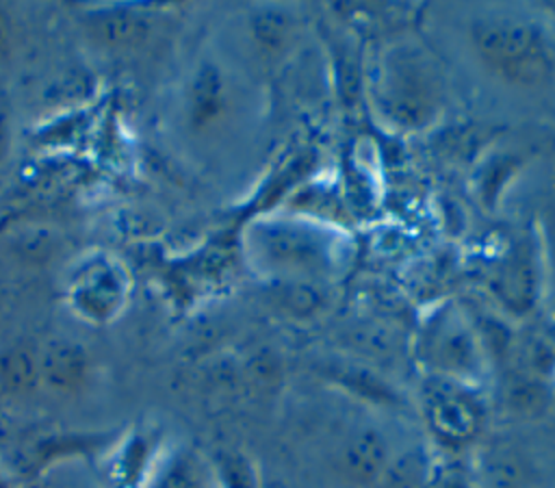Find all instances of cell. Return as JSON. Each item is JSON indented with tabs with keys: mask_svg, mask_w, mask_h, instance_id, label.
<instances>
[{
	"mask_svg": "<svg viewBox=\"0 0 555 488\" xmlns=\"http://www.w3.org/2000/svg\"><path fill=\"white\" fill-rule=\"evenodd\" d=\"M0 488H9V486H7V484L0 479Z\"/></svg>",
	"mask_w": 555,
	"mask_h": 488,
	"instance_id": "9a60e30c",
	"label": "cell"
},
{
	"mask_svg": "<svg viewBox=\"0 0 555 488\" xmlns=\"http://www.w3.org/2000/svg\"><path fill=\"white\" fill-rule=\"evenodd\" d=\"M225 102V89L223 78L217 67L202 65L191 82L189 93V119L195 128H204L210 121H215Z\"/></svg>",
	"mask_w": 555,
	"mask_h": 488,
	"instance_id": "ba28073f",
	"label": "cell"
},
{
	"mask_svg": "<svg viewBox=\"0 0 555 488\" xmlns=\"http://www.w3.org/2000/svg\"><path fill=\"white\" fill-rule=\"evenodd\" d=\"M9 139H11V130H9V115L4 108H0V163L4 160L7 152H9Z\"/></svg>",
	"mask_w": 555,
	"mask_h": 488,
	"instance_id": "5bb4252c",
	"label": "cell"
},
{
	"mask_svg": "<svg viewBox=\"0 0 555 488\" xmlns=\"http://www.w3.org/2000/svg\"><path fill=\"white\" fill-rule=\"evenodd\" d=\"M143 488H210L199 458L189 449L171 451L156 460Z\"/></svg>",
	"mask_w": 555,
	"mask_h": 488,
	"instance_id": "8992f818",
	"label": "cell"
},
{
	"mask_svg": "<svg viewBox=\"0 0 555 488\" xmlns=\"http://www.w3.org/2000/svg\"><path fill=\"white\" fill-rule=\"evenodd\" d=\"M128 280L124 269L108 260L106 256H98L85 262L72 280L69 299L74 310L91 323H108L124 308Z\"/></svg>",
	"mask_w": 555,
	"mask_h": 488,
	"instance_id": "7a4b0ae2",
	"label": "cell"
},
{
	"mask_svg": "<svg viewBox=\"0 0 555 488\" xmlns=\"http://www.w3.org/2000/svg\"><path fill=\"white\" fill-rule=\"evenodd\" d=\"M41 386L39 349L17 343L0 351V388L11 397L30 395Z\"/></svg>",
	"mask_w": 555,
	"mask_h": 488,
	"instance_id": "5b68a950",
	"label": "cell"
},
{
	"mask_svg": "<svg viewBox=\"0 0 555 488\" xmlns=\"http://www.w3.org/2000/svg\"><path fill=\"white\" fill-rule=\"evenodd\" d=\"M158 460V445L147 429L132 432L111 455L108 479L113 488H143Z\"/></svg>",
	"mask_w": 555,
	"mask_h": 488,
	"instance_id": "277c9868",
	"label": "cell"
},
{
	"mask_svg": "<svg viewBox=\"0 0 555 488\" xmlns=\"http://www.w3.org/2000/svg\"><path fill=\"white\" fill-rule=\"evenodd\" d=\"M13 43V26L9 13L0 7V56H7L11 52Z\"/></svg>",
	"mask_w": 555,
	"mask_h": 488,
	"instance_id": "4fadbf2b",
	"label": "cell"
},
{
	"mask_svg": "<svg viewBox=\"0 0 555 488\" xmlns=\"http://www.w3.org/2000/svg\"><path fill=\"white\" fill-rule=\"evenodd\" d=\"M386 462V445L375 429L360 432L349 449H347V464L360 479L375 477Z\"/></svg>",
	"mask_w": 555,
	"mask_h": 488,
	"instance_id": "30bf717a",
	"label": "cell"
},
{
	"mask_svg": "<svg viewBox=\"0 0 555 488\" xmlns=\"http://www.w3.org/2000/svg\"><path fill=\"white\" fill-rule=\"evenodd\" d=\"M314 247L317 245L308 236H301L295 232H278L271 249L275 252L278 258H282L286 262H293V260L304 262V260L312 258Z\"/></svg>",
	"mask_w": 555,
	"mask_h": 488,
	"instance_id": "7c38bea8",
	"label": "cell"
},
{
	"mask_svg": "<svg viewBox=\"0 0 555 488\" xmlns=\"http://www.w3.org/2000/svg\"><path fill=\"white\" fill-rule=\"evenodd\" d=\"M431 419L440 432L449 436H466L473 429V412L466 403L453 397H440L431 406Z\"/></svg>",
	"mask_w": 555,
	"mask_h": 488,
	"instance_id": "8fae6325",
	"label": "cell"
},
{
	"mask_svg": "<svg viewBox=\"0 0 555 488\" xmlns=\"http://www.w3.org/2000/svg\"><path fill=\"white\" fill-rule=\"evenodd\" d=\"M100 436H54V438H46L41 440L35 449L33 455L26 464V473L28 477H37L41 475L52 462L67 458V455H76V453H91L100 447Z\"/></svg>",
	"mask_w": 555,
	"mask_h": 488,
	"instance_id": "9c48e42d",
	"label": "cell"
},
{
	"mask_svg": "<svg viewBox=\"0 0 555 488\" xmlns=\"http://www.w3.org/2000/svg\"><path fill=\"white\" fill-rule=\"evenodd\" d=\"M89 33L108 48H130L147 37V20L132 9L100 11L89 20Z\"/></svg>",
	"mask_w": 555,
	"mask_h": 488,
	"instance_id": "52a82bcc",
	"label": "cell"
},
{
	"mask_svg": "<svg viewBox=\"0 0 555 488\" xmlns=\"http://www.w3.org/2000/svg\"><path fill=\"white\" fill-rule=\"evenodd\" d=\"M473 41L481 59L507 80L533 85L551 72L553 56L548 41L531 22L512 17L477 22Z\"/></svg>",
	"mask_w": 555,
	"mask_h": 488,
	"instance_id": "6da1fadb",
	"label": "cell"
},
{
	"mask_svg": "<svg viewBox=\"0 0 555 488\" xmlns=\"http://www.w3.org/2000/svg\"><path fill=\"white\" fill-rule=\"evenodd\" d=\"M41 384L56 395H78L91 380V358L87 349L67 338L50 341L39 349Z\"/></svg>",
	"mask_w": 555,
	"mask_h": 488,
	"instance_id": "3957f363",
	"label": "cell"
}]
</instances>
